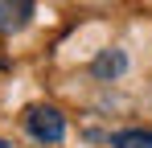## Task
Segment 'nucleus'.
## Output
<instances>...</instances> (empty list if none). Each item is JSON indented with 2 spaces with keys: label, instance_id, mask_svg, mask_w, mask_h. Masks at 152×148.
<instances>
[{
  "label": "nucleus",
  "instance_id": "nucleus-1",
  "mask_svg": "<svg viewBox=\"0 0 152 148\" xmlns=\"http://www.w3.org/2000/svg\"><path fill=\"white\" fill-rule=\"evenodd\" d=\"M25 127H29V136L37 144H58L66 136V119H62L58 107H29L25 111Z\"/></svg>",
  "mask_w": 152,
  "mask_h": 148
},
{
  "label": "nucleus",
  "instance_id": "nucleus-2",
  "mask_svg": "<svg viewBox=\"0 0 152 148\" xmlns=\"http://www.w3.org/2000/svg\"><path fill=\"white\" fill-rule=\"evenodd\" d=\"M33 21V0H0V33H21Z\"/></svg>",
  "mask_w": 152,
  "mask_h": 148
},
{
  "label": "nucleus",
  "instance_id": "nucleus-3",
  "mask_svg": "<svg viewBox=\"0 0 152 148\" xmlns=\"http://www.w3.org/2000/svg\"><path fill=\"white\" fill-rule=\"evenodd\" d=\"M124 70H127V53H124V49H103L99 58L91 62V74L103 78V82H107V78H119Z\"/></svg>",
  "mask_w": 152,
  "mask_h": 148
},
{
  "label": "nucleus",
  "instance_id": "nucleus-4",
  "mask_svg": "<svg viewBox=\"0 0 152 148\" xmlns=\"http://www.w3.org/2000/svg\"><path fill=\"white\" fill-rule=\"evenodd\" d=\"M111 148H152V132H144V127L115 132V136H111Z\"/></svg>",
  "mask_w": 152,
  "mask_h": 148
},
{
  "label": "nucleus",
  "instance_id": "nucleus-5",
  "mask_svg": "<svg viewBox=\"0 0 152 148\" xmlns=\"http://www.w3.org/2000/svg\"><path fill=\"white\" fill-rule=\"evenodd\" d=\"M0 148H8V144H4V140H0Z\"/></svg>",
  "mask_w": 152,
  "mask_h": 148
}]
</instances>
